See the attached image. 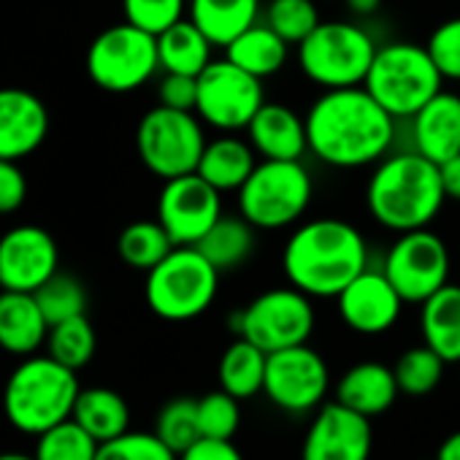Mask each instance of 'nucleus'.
<instances>
[{
  "label": "nucleus",
  "mask_w": 460,
  "mask_h": 460,
  "mask_svg": "<svg viewBox=\"0 0 460 460\" xmlns=\"http://www.w3.org/2000/svg\"><path fill=\"white\" fill-rule=\"evenodd\" d=\"M304 119L309 152L320 163L341 171L376 165L390 155L398 125L363 84L325 90Z\"/></svg>",
  "instance_id": "f257e3e1"
},
{
  "label": "nucleus",
  "mask_w": 460,
  "mask_h": 460,
  "mask_svg": "<svg viewBox=\"0 0 460 460\" xmlns=\"http://www.w3.org/2000/svg\"><path fill=\"white\" fill-rule=\"evenodd\" d=\"M368 269V244L360 230L339 217L298 222L282 250V271L309 298H336Z\"/></svg>",
  "instance_id": "f03ea898"
},
{
  "label": "nucleus",
  "mask_w": 460,
  "mask_h": 460,
  "mask_svg": "<svg viewBox=\"0 0 460 460\" xmlns=\"http://www.w3.org/2000/svg\"><path fill=\"white\" fill-rule=\"evenodd\" d=\"M447 203L441 171L414 149L385 155L366 184V206L376 225L393 234L430 227Z\"/></svg>",
  "instance_id": "7ed1b4c3"
},
{
  "label": "nucleus",
  "mask_w": 460,
  "mask_h": 460,
  "mask_svg": "<svg viewBox=\"0 0 460 460\" xmlns=\"http://www.w3.org/2000/svg\"><path fill=\"white\" fill-rule=\"evenodd\" d=\"M79 393L74 368L58 363L52 355H28L4 387V414L17 430L39 436L71 420Z\"/></svg>",
  "instance_id": "20e7f679"
},
{
  "label": "nucleus",
  "mask_w": 460,
  "mask_h": 460,
  "mask_svg": "<svg viewBox=\"0 0 460 460\" xmlns=\"http://www.w3.org/2000/svg\"><path fill=\"white\" fill-rule=\"evenodd\" d=\"M363 87L393 119L409 122L433 95L444 90V76L428 47L390 41L376 49Z\"/></svg>",
  "instance_id": "39448f33"
},
{
  "label": "nucleus",
  "mask_w": 460,
  "mask_h": 460,
  "mask_svg": "<svg viewBox=\"0 0 460 460\" xmlns=\"http://www.w3.org/2000/svg\"><path fill=\"white\" fill-rule=\"evenodd\" d=\"M219 290V271L198 247H173L146 271V306L165 323H190L206 314Z\"/></svg>",
  "instance_id": "423d86ee"
},
{
  "label": "nucleus",
  "mask_w": 460,
  "mask_h": 460,
  "mask_svg": "<svg viewBox=\"0 0 460 460\" xmlns=\"http://www.w3.org/2000/svg\"><path fill=\"white\" fill-rule=\"evenodd\" d=\"M301 74L323 90L360 87L376 55L374 36L352 22H320L298 47Z\"/></svg>",
  "instance_id": "0eeeda50"
},
{
  "label": "nucleus",
  "mask_w": 460,
  "mask_h": 460,
  "mask_svg": "<svg viewBox=\"0 0 460 460\" xmlns=\"http://www.w3.org/2000/svg\"><path fill=\"white\" fill-rule=\"evenodd\" d=\"M314 181L301 160H261L239 187V214L258 230L298 225L312 206Z\"/></svg>",
  "instance_id": "6e6552de"
},
{
  "label": "nucleus",
  "mask_w": 460,
  "mask_h": 460,
  "mask_svg": "<svg viewBox=\"0 0 460 460\" xmlns=\"http://www.w3.org/2000/svg\"><path fill=\"white\" fill-rule=\"evenodd\" d=\"M206 144L203 119L195 111H179L160 103L141 117L136 130L141 163L163 181L195 173Z\"/></svg>",
  "instance_id": "1a4fd4ad"
},
{
  "label": "nucleus",
  "mask_w": 460,
  "mask_h": 460,
  "mask_svg": "<svg viewBox=\"0 0 460 460\" xmlns=\"http://www.w3.org/2000/svg\"><path fill=\"white\" fill-rule=\"evenodd\" d=\"M314 306L298 288H274L252 298L244 309L230 317V331L250 339L266 355L309 344L314 333Z\"/></svg>",
  "instance_id": "9d476101"
},
{
  "label": "nucleus",
  "mask_w": 460,
  "mask_h": 460,
  "mask_svg": "<svg viewBox=\"0 0 460 460\" xmlns=\"http://www.w3.org/2000/svg\"><path fill=\"white\" fill-rule=\"evenodd\" d=\"M160 71L157 36L130 22L101 31L87 49V74L106 93L125 95L144 87Z\"/></svg>",
  "instance_id": "9b49d317"
},
{
  "label": "nucleus",
  "mask_w": 460,
  "mask_h": 460,
  "mask_svg": "<svg viewBox=\"0 0 460 460\" xmlns=\"http://www.w3.org/2000/svg\"><path fill=\"white\" fill-rule=\"evenodd\" d=\"M266 103L263 79L242 71L227 58L211 60L208 68L198 76V106L195 114L203 125L219 133L247 130L252 117Z\"/></svg>",
  "instance_id": "f8f14e48"
},
{
  "label": "nucleus",
  "mask_w": 460,
  "mask_h": 460,
  "mask_svg": "<svg viewBox=\"0 0 460 460\" xmlns=\"http://www.w3.org/2000/svg\"><path fill=\"white\" fill-rule=\"evenodd\" d=\"M379 269L406 304H422L449 285V250L430 227L409 230L398 234Z\"/></svg>",
  "instance_id": "ddd939ff"
},
{
  "label": "nucleus",
  "mask_w": 460,
  "mask_h": 460,
  "mask_svg": "<svg viewBox=\"0 0 460 460\" xmlns=\"http://www.w3.org/2000/svg\"><path fill=\"white\" fill-rule=\"evenodd\" d=\"M331 390V371L325 358L309 344L288 347L269 355L263 393L288 414L317 411Z\"/></svg>",
  "instance_id": "4468645a"
},
{
  "label": "nucleus",
  "mask_w": 460,
  "mask_h": 460,
  "mask_svg": "<svg viewBox=\"0 0 460 460\" xmlns=\"http://www.w3.org/2000/svg\"><path fill=\"white\" fill-rule=\"evenodd\" d=\"M222 217V192L203 176L184 173L163 181L157 198V222L176 247H195Z\"/></svg>",
  "instance_id": "2eb2a0df"
},
{
  "label": "nucleus",
  "mask_w": 460,
  "mask_h": 460,
  "mask_svg": "<svg viewBox=\"0 0 460 460\" xmlns=\"http://www.w3.org/2000/svg\"><path fill=\"white\" fill-rule=\"evenodd\" d=\"M60 271V250L49 230L17 225L0 236V290L36 293Z\"/></svg>",
  "instance_id": "dca6fc26"
},
{
  "label": "nucleus",
  "mask_w": 460,
  "mask_h": 460,
  "mask_svg": "<svg viewBox=\"0 0 460 460\" xmlns=\"http://www.w3.org/2000/svg\"><path fill=\"white\" fill-rule=\"evenodd\" d=\"M371 420L339 401L323 403L304 436L301 460H371Z\"/></svg>",
  "instance_id": "f3484780"
},
{
  "label": "nucleus",
  "mask_w": 460,
  "mask_h": 460,
  "mask_svg": "<svg viewBox=\"0 0 460 460\" xmlns=\"http://www.w3.org/2000/svg\"><path fill=\"white\" fill-rule=\"evenodd\" d=\"M403 306L406 301L385 277V271L371 266L336 296V309L341 323L363 336L387 333L401 320Z\"/></svg>",
  "instance_id": "a211bd4d"
},
{
  "label": "nucleus",
  "mask_w": 460,
  "mask_h": 460,
  "mask_svg": "<svg viewBox=\"0 0 460 460\" xmlns=\"http://www.w3.org/2000/svg\"><path fill=\"white\" fill-rule=\"evenodd\" d=\"M49 133V111L39 95L22 87H0V160L33 155Z\"/></svg>",
  "instance_id": "6ab92c4d"
},
{
  "label": "nucleus",
  "mask_w": 460,
  "mask_h": 460,
  "mask_svg": "<svg viewBox=\"0 0 460 460\" xmlns=\"http://www.w3.org/2000/svg\"><path fill=\"white\" fill-rule=\"evenodd\" d=\"M411 149L436 165L460 152V95L441 90L411 119Z\"/></svg>",
  "instance_id": "aec40b11"
},
{
  "label": "nucleus",
  "mask_w": 460,
  "mask_h": 460,
  "mask_svg": "<svg viewBox=\"0 0 460 460\" xmlns=\"http://www.w3.org/2000/svg\"><path fill=\"white\" fill-rule=\"evenodd\" d=\"M247 141L263 160H304L309 152L306 119L293 106L266 101L247 125Z\"/></svg>",
  "instance_id": "412c9836"
},
{
  "label": "nucleus",
  "mask_w": 460,
  "mask_h": 460,
  "mask_svg": "<svg viewBox=\"0 0 460 460\" xmlns=\"http://www.w3.org/2000/svg\"><path fill=\"white\" fill-rule=\"evenodd\" d=\"M401 390L395 382V371L376 360L355 363L336 382V401L363 417H379L393 409Z\"/></svg>",
  "instance_id": "4be33fe9"
},
{
  "label": "nucleus",
  "mask_w": 460,
  "mask_h": 460,
  "mask_svg": "<svg viewBox=\"0 0 460 460\" xmlns=\"http://www.w3.org/2000/svg\"><path fill=\"white\" fill-rule=\"evenodd\" d=\"M49 323L33 293L0 290V349L9 355H36L47 344Z\"/></svg>",
  "instance_id": "5701e85b"
},
{
  "label": "nucleus",
  "mask_w": 460,
  "mask_h": 460,
  "mask_svg": "<svg viewBox=\"0 0 460 460\" xmlns=\"http://www.w3.org/2000/svg\"><path fill=\"white\" fill-rule=\"evenodd\" d=\"M258 165V152L250 141L236 133H219L203 149L198 163V176H203L219 192H239V187L250 179Z\"/></svg>",
  "instance_id": "b1692460"
},
{
  "label": "nucleus",
  "mask_w": 460,
  "mask_h": 460,
  "mask_svg": "<svg viewBox=\"0 0 460 460\" xmlns=\"http://www.w3.org/2000/svg\"><path fill=\"white\" fill-rule=\"evenodd\" d=\"M263 0H190L187 17L208 36L214 47H227L261 22Z\"/></svg>",
  "instance_id": "393cba45"
},
{
  "label": "nucleus",
  "mask_w": 460,
  "mask_h": 460,
  "mask_svg": "<svg viewBox=\"0 0 460 460\" xmlns=\"http://www.w3.org/2000/svg\"><path fill=\"white\" fill-rule=\"evenodd\" d=\"M422 344H428L444 363H460V285H444L420 304Z\"/></svg>",
  "instance_id": "a878e982"
},
{
  "label": "nucleus",
  "mask_w": 460,
  "mask_h": 460,
  "mask_svg": "<svg viewBox=\"0 0 460 460\" xmlns=\"http://www.w3.org/2000/svg\"><path fill=\"white\" fill-rule=\"evenodd\" d=\"M225 58L258 79H269L285 68L290 58V44L261 20L225 47Z\"/></svg>",
  "instance_id": "bb28decb"
},
{
  "label": "nucleus",
  "mask_w": 460,
  "mask_h": 460,
  "mask_svg": "<svg viewBox=\"0 0 460 460\" xmlns=\"http://www.w3.org/2000/svg\"><path fill=\"white\" fill-rule=\"evenodd\" d=\"M211 49L214 44L190 17L179 20L157 36V58L163 74L200 76L211 63Z\"/></svg>",
  "instance_id": "cd10ccee"
},
{
  "label": "nucleus",
  "mask_w": 460,
  "mask_h": 460,
  "mask_svg": "<svg viewBox=\"0 0 460 460\" xmlns=\"http://www.w3.org/2000/svg\"><path fill=\"white\" fill-rule=\"evenodd\" d=\"M255 230L258 227L250 225L242 214H222L195 247L219 274H225L250 261L255 250Z\"/></svg>",
  "instance_id": "c85d7f7f"
},
{
  "label": "nucleus",
  "mask_w": 460,
  "mask_h": 460,
  "mask_svg": "<svg viewBox=\"0 0 460 460\" xmlns=\"http://www.w3.org/2000/svg\"><path fill=\"white\" fill-rule=\"evenodd\" d=\"M98 444L130 430V406L111 387H87L79 393L71 414Z\"/></svg>",
  "instance_id": "c756f323"
},
{
  "label": "nucleus",
  "mask_w": 460,
  "mask_h": 460,
  "mask_svg": "<svg viewBox=\"0 0 460 460\" xmlns=\"http://www.w3.org/2000/svg\"><path fill=\"white\" fill-rule=\"evenodd\" d=\"M266 363H269V355L258 344H252L244 336H236V341L219 358V366H217L219 387L230 395H236L239 401L255 398L258 393H263Z\"/></svg>",
  "instance_id": "7c9ffc66"
},
{
  "label": "nucleus",
  "mask_w": 460,
  "mask_h": 460,
  "mask_svg": "<svg viewBox=\"0 0 460 460\" xmlns=\"http://www.w3.org/2000/svg\"><path fill=\"white\" fill-rule=\"evenodd\" d=\"M176 244L165 234V227L157 219H138L130 222L119 239H117V252L125 266L136 271H152Z\"/></svg>",
  "instance_id": "2f4dec72"
},
{
  "label": "nucleus",
  "mask_w": 460,
  "mask_h": 460,
  "mask_svg": "<svg viewBox=\"0 0 460 460\" xmlns=\"http://www.w3.org/2000/svg\"><path fill=\"white\" fill-rule=\"evenodd\" d=\"M95 349H98V336H95V328L87 320V314L63 320L49 328L47 355H52L58 363H63L74 371L84 368L95 358Z\"/></svg>",
  "instance_id": "473e14b6"
},
{
  "label": "nucleus",
  "mask_w": 460,
  "mask_h": 460,
  "mask_svg": "<svg viewBox=\"0 0 460 460\" xmlns=\"http://www.w3.org/2000/svg\"><path fill=\"white\" fill-rule=\"evenodd\" d=\"M444 358L436 355L428 344L409 347L393 366L398 390L403 395H428L444 379Z\"/></svg>",
  "instance_id": "72a5a7b5"
},
{
  "label": "nucleus",
  "mask_w": 460,
  "mask_h": 460,
  "mask_svg": "<svg viewBox=\"0 0 460 460\" xmlns=\"http://www.w3.org/2000/svg\"><path fill=\"white\" fill-rule=\"evenodd\" d=\"M36 460H95L98 441L71 417L36 436Z\"/></svg>",
  "instance_id": "f704fd0d"
},
{
  "label": "nucleus",
  "mask_w": 460,
  "mask_h": 460,
  "mask_svg": "<svg viewBox=\"0 0 460 460\" xmlns=\"http://www.w3.org/2000/svg\"><path fill=\"white\" fill-rule=\"evenodd\" d=\"M155 436L176 455H181L187 447H192L200 438L198 425V398H171L155 420Z\"/></svg>",
  "instance_id": "c9c22d12"
},
{
  "label": "nucleus",
  "mask_w": 460,
  "mask_h": 460,
  "mask_svg": "<svg viewBox=\"0 0 460 460\" xmlns=\"http://www.w3.org/2000/svg\"><path fill=\"white\" fill-rule=\"evenodd\" d=\"M33 296H36V301H39V306H41L49 328L58 325V323H63V320L87 314V290L71 274L58 271Z\"/></svg>",
  "instance_id": "e433bc0d"
},
{
  "label": "nucleus",
  "mask_w": 460,
  "mask_h": 460,
  "mask_svg": "<svg viewBox=\"0 0 460 460\" xmlns=\"http://www.w3.org/2000/svg\"><path fill=\"white\" fill-rule=\"evenodd\" d=\"M263 22L277 31L290 47H298L323 22L314 0H269Z\"/></svg>",
  "instance_id": "4c0bfd02"
},
{
  "label": "nucleus",
  "mask_w": 460,
  "mask_h": 460,
  "mask_svg": "<svg viewBox=\"0 0 460 460\" xmlns=\"http://www.w3.org/2000/svg\"><path fill=\"white\" fill-rule=\"evenodd\" d=\"M200 438H234L242 425V401L222 387L198 398Z\"/></svg>",
  "instance_id": "58836bf2"
},
{
  "label": "nucleus",
  "mask_w": 460,
  "mask_h": 460,
  "mask_svg": "<svg viewBox=\"0 0 460 460\" xmlns=\"http://www.w3.org/2000/svg\"><path fill=\"white\" fill-rule=\"evenodd\" d=\"M190 0H122L125 22L152 36L165 33L171 25L184 20Z\"/></svg>",
  "instance_id": "ea45409f"
},
{
  "label": "nucleus",
  "mask_w": 460,
  "mask_h": 460,
  "mask_svg": "<svg viewBox=\"0 0 460 460\" xmlns=\"http://www.w3.org/2000/svg\"><path fill=\"white\" fill-rule=\"evenodd\" d=\"M95 460H179L176 452H171L157 436L144 430H128L111 441H103L98 447Z\"/></svg>",
  "instance_id": "a19ab883"
},
{
  "label": "nucleus",
  "mask_w": 460,
  "mask_h": 460,
  "mask_svg": "<svg viewBox=\"0 0 460 460\" xmlns=\"http://www.w3.org/2000/svg\"><path fill=\"white\" fill-rule=\"evenodd\" d=\"M425 47H428L436 68L441 71V76L449 82H460V17L441 22L430 33Z\"/></svg>",
  "instance_id": "79ce46f5"
},
{
  "label": "nucleus",
  "mask_w": 460,
  "mask_h": 460,
  "mask_svg": "<svg viewBox=\"0 0 460 460\" xmlns=\"http://www.w3.org/2000/svg\"><path fill=\"white\" fill-rule=\"evenodd\" d=\"M157 101H160V106H168V109L195 111V106H198V76L163 74V79L157 84Z\"/></svg>",
  "instance_id": "37998d69"
},
{
  "label": "nucleus",
  "mask_w": 460,
  "mask_h": 460,
  "mask_svg": "<svg viewBox=\"0 0 460 460\" xmlns=\"http://www.w3.org/2000/svg\"><path fill=\"white\" fill-rule=\"evenodd\" d=\"M28 198V179L17 160H0V214H14Z\"/></svg>",
  "instance_id": "c03bdc74"
},
{
  "label": "nucleus",
  "mask_w": 460,
  "mask_h": 460,
  "mask_svg": "<svg viewBox=\"0 0 460 460\" xmlns=\"http://www.w3.org/2000/svg\"><path fill=\"white\" fill-rule=\"evenodd\" d=\"M179 460H244V455L234 438H198L179 455Z\"/></svg>",
  "instance_id": "a18cd8bd"
},
{
  "label": "nucleus",
  "mask_w": 460,
  "mask_h": 460,
  "mask_svg": "<svg viewBox=\"0 0 460 460\" xmlns=\"http://www.w3.org/2000/svg\"><path fill=\"white\" fill-rule=\"evenodd\" d=\"M438 171H441V184H444L447 200L460 203V152L455 157H449L447 163H441Z\"/></svg>",
  "instance_id": "49530a36"
},
{
  "label": "nucleus",
  "mask_w": 460,
  "mask_h": 460,
  "mask_svg": "<svg viewBox=\"0 0 460 460\" xmlns=\"http://www.w3.org/2000/svg\"><path fill=\"white\" fill-rule=\"evenodd\" d=\"M436 460H460V430L449 433V436L441 441V447H438V452H436Z\"/></svg>",
  "instance_id": "de8ad7c7"
},
{
  "label": "nucleus",
  "mask_w": 460,
  "mask_h": 460,
  "mask_svg": "<svg viewBox=\"0 0 460 460\" xmlns=\"http://www.w3.org/2000/svg\"><path fill=\"white\" fill-rule=\"evenodd\" d=\"M344 4H347V9H349L352 14H358V17H371V14L379 12L382 0H344Z\"/></svg>",
  "instance_id": "09e8293b"
},
{
  "label": "nucleus",
  "mask_w": 460,
  "mask_h": 460,
  "mask_svg": "<svg viewBox=\"0 0 460 460\" xmlns=\"http://www.w3.org/2000/svg\"><path fill=\"white\" fill-rule=\"evenodd\" d=\"M0 460H36L33 455H22V452H4Z\"/></svg>",
  "instance_id": "8fccbe9b"
},
{
  "label": "nucleus",
  "mask_w": 460,
  "mask_h": 460,
  "mask_svg": "<svg viewBox=\"0 0 460 460\" xmlns=\"http://www.w3.org/2000/svg\"><path fill=\"white\" fill-rule=\"evenodd\" d=\"M433 460H436V457H433Z\"/></svg>",
  "instance_id": "3c124183"
}]
</instances>
